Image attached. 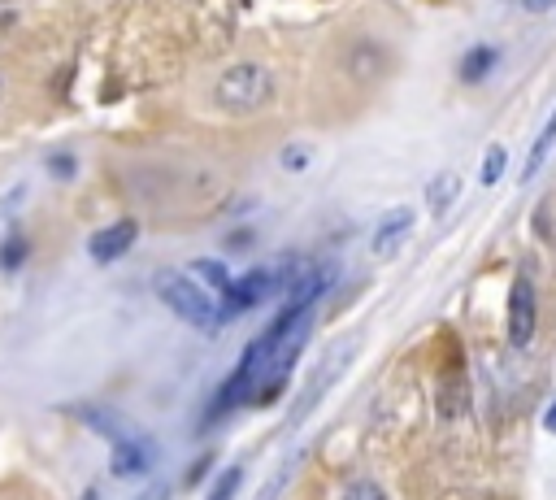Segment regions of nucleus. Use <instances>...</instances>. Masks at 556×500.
<instances>
[{"mask_svg": "<svg viewBox=\"0 0 556 500\" xmlns=\"http://www.w3.org/2000/svg\"><path fill=\"white\" fill-rule=\"evenodd\" d=\"M53 174H74V157H57L53 161Z\"/></svg>", "mask_w": 556, "mask_h": 500, "instance_id": "19", "label": "nucleus"}, {"mask_svg": "<svg viewBox=\"0 0 556 500\" xmlns=\"http://www.w3.org/2000/svg\"><path fill=\"white\" fill-rule=\"evenodd\" d=\"M135 500H170V487L166 483H153V487H144Z\"/></svg>", "mask_w": 556, "mask_h": 500, "instance_id": "18", "label": "nucleus"}, {"mask_svg": "<svg viewBox=\"0 0 556 500\" xmlns=\"http://www.w3.org/2000/svg\"><path fill=\"white\" fill-rule=\"evenodd\" d=\"M135 235H139V227L135 222H113V227H105V231H96L92 235V244H87V253H92L100 266H105V261H118L126 248L135 244Z\"/></svg>", "mask_w": 556, "mask_h": 500, "instance_id": "8", "label": "nucleus"}, {"mask_svg": "<svg viewBox=\"0 0 556 500\" xmlns=\"http://www.w3.org/2000/svg\"><path fill=\"white\" fill-rule=\"evenodd\" d=\"M457 196H461V179H457L452 170H444L431 187H426V200H431V214H435V218H444Z\"/></svg>", "mask_w": 556, "mask_h": 500, "instance_id": "10", "label": "nucleus"}, {"mask_svg": "<svg viewBox=\"0 0 556 500\" xmlns=\"http://www.w3.org/2000/svg\"><path fill=\"white\" fill-rule=\"evenodd\" d=\"M0 100H5V74H0Z\"/></svg>", "mask_w": 556, "mask_h": 500, "instance_id": "23", "label": "nucleus"}, {"mask_svg": "<svg viewBox=\"0 0 556 500\" xmlns=\"http://www.w3.org/2000/svg\"><path fill=\"white\" fill-rule=\"evenodd\" d=\"M552 148H556V109H552V118L543 122L539 140L530 144V157H526V166H522V179H535V174H539V166H548Z\"/></svg>", "mask_w": 556, "mask_h": 500, "instance_id": "9", "label": "nucleus"}, {"mask_svg": "<svg viewBox=\"0 0 556 500\" xmlns=\"http://www.w3.org/2000/svg\"><path fill=\"white\" fill-rule=\"evenodd\" d=\"M491 66H496V53H491V48H474V53L470 57H465V66H461V74H465V79H483V74L491 70Z\"/></svg>", "mask_w": 556, "mask_h": 500, "instance_id": "12", "label": "nucleus"}, {"mask_svg": "<svg viewBox=\"0 0 556 500\" xmlns=\"http://www.w3.org/2000/svg\"><path fill=\"white\" fill-rule=\"evenodd\" d=\"M409 231H413V209H391V214H383V222L374 227V257H396L400 253V244L409 240Z\"/></svg>", "mask_w": 556, "mask_h": 500, "instance_id": "6", "label": "nucleus"}, {"mask_svg": "<svg viewBox=\"0 0 556 500\" xmlns=\"http://www.w3.org/2000/svg\"><path fill=\"white\" fill-rule=\"evenodd\" d=\"M192 279L200 283V287H209V292H231V274H226V266L222 261H209V257H200V261H192Z\"/></svg>", "mask_w": 556, "mask_h": 500, "instance_id": "11", "label": "nucleus"}, {"mask_svg": "<svg viewBox=\"0 0 556 500\" xmlns=\"http://www.w3.org/2000/svg\"><path fill=\"white\" fill-rule=\"evenodd\" d=\"M344 500H387V496H383V487H378V483H370V479H357V483H348Z\"/></svg>", "mask_w": 556, "mask_h": 500, "instance_id": "15", "label": "nucleus"}, {"mask_svg": "<svg viewBox=\"0 0 556 500\" xmlns=\"http://www.w3.org/2000/svg\"><path fill=\"white\" fill-rule=\"evenodd\" d=\"M274 292V274L270 270H248L239 283H231V292H226V318L231 314H244V309H257L265 296Z\"/></svg>", "mask_w": 556, "mask_h": 500, "instance_id": "4", "label": "nucleus"}, {"mask_svg": "<svg viewBox=\"0 0 556 500\" xmlns=\"http://www.w3.org/2000/svg\"><path fill=\"white\" fill-rule=\"evenodd\" d=\"M213 100H218L222 114H257V109H265L274 100V74L257 66V61H239V66L222 70L218 87H213Z\"/></svg>", "mask_w": 556, "mask_h": 500, "instance_id": "2", "label": "nucleus"}, {"mask_svg": "<svg viewBox=\"0 0 556 500\" xmlns=\"http://www.w3.org/2000/svg\"><path fill=\"white\" fill-rule=\"evenodd\" d=\"M535 322H539L535 287H530V279H517L513 292H509V340H513L517 348H526L530 335H535Z\"/></svg>", "mask_w": 556, "mask_h": 500, "instance_id": "3", "label": "nucleus"}, {"mask_svg": "<svg viewBox=\"0 0 556 500\" xmlns=\"http://www.w3.org/2000/svg\"><path fill=\"white\" fill-rule=\"evenodd\" d=\"M522 5H526V9H552L556 0H522Z\"/></svg>", "mask_w": 556, "mask_h": 500, "instance_id": "21", "label": "nucleus"}, {"mask_svg": "<svg viewBox=\"0 0 556 500\" xmlns=\"http://www.w3.org/2000/svg\"><path fill=\"white\" fill-rule=\"evenodd\" d=\"M239 479H244V470H239V466H231V470H226V474H222L218 483H213V492H209V500H231V496L239 492Z\"/></svg>", "mask_w": 556, "mask_h": 500, "instance_id": "13", "label": "nucleus"}, {"mask_svg": "<svg viewBox=\"0 0 556 500\" xmlns=\"http://www.w3.org/2000/svg\"><path fill=\"white\" fill-rule=\"evenodd\" d=\"M543 431H552V435H556V405L548 409V414H543Z\"/></svg>", "mask_w": 556, "mask_h": 500, "instance_id": "20", "label": "nucleus"}, {"mask_svg": "<svg viewBox=\"0 0 556 500\" xmlns=\"http://www.w3.org/2000/svg\"><path fill=\"white\" fill-rule=\"evenodd\" d=\"M504 161H509V157H504V148H500V144H496V148H487V166H483V183H487V187H491V183H500Z\"/></svg>", "mask_w": 556, "mask_h": 500, "instance_id": "14", "label": "nucleus"}, {"mask_svg": "<svg viewBox=\"0 0 556 500\" xmlns=\"http://www.w3.org/2000/svg\"><path fill=\"white\" fill-rule=\"evenodd\" d=\"M157 296H161V305L174 309L187 327H196V331H222V322H226V309L218 305V300L209 296V287H200L192 274H179V270H161L157 274Z\"/></svg>", "mask_w": 556, "mask_h": 500, "instance_id": "1", "label": "nucleus"}, {"mask_svg": "<svg viewBox=\"0 0 556 500\" xmlns=\"http://www.w3.org/2000/svg\"><path fill=\"white\" fill-rule=\"evenodd\" d=\"M283 166H287V170H305V166H309V148H305V144H292V148L283 153Z\"/></svg>", "mask_w": 556, "mask_h": 500, "instance_id": "16", "label": "nucleus"}, {"mask_svg": "<svg viewBox=\"0 0 556 500\" xmlns=\"http://www.w3.org/2000/svg\"><path fill=\"white\" fill-rule=\"evenodd\" d=\"M79 500H100V492H92V487H87V492H83Z\"/></svg>", "mask_w": 556, "mask_h": 500, "instance_id": "22", "label": "nucleus"}, {"mask_svg": "<svg viewBox=\"0 0 556 500\" xmlns=\"http://www.w3.org/2000/svg\"><path fill=\"white\" fill-rule=\"evenodd\" d=\"M22 253H27V244H22V240H14V244L5 248V253H0V266H9V270H14L18 261H22Z\"/></svg>", "mask_w": 556, "mask_h": 500, "instance_id": "17", "label": "nucleus"}, {"mask_svg": "<svg viewBox=\"0 0 556 500\" xmlns=\"http://www.w3.org/2000/svg\"><path fill=\"white\" fill-rule=\"evenodd\" d=\"M352 357V344H339V348H331V353L322 357V366H318V379H313L305 392H300V400H296V418H305L313 405H318L322 400V392L326 387H331L335 379H339V370H344V361Z\"/></svg>", "mask_w": 556, "mask_h": 500, "instance_id": "5", "label": "nucleus"}, {"mask_svg": "<svg viewBox=\"0 0 556 500\" xmlns=\"http://www.w3.org/2000/svg\"><path fill=\"white\" fill-rule=\"evenodd\" d=\"M113 474L118 479H135V474H148L153 466V444L144 440V435H131V440H118L113 444Z\"/></svg>", "mask_w": 556, "mask_h": 500, "instance_id": "7", "label": "nucleus"}]
</instances>
